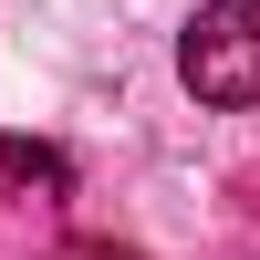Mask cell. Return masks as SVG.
I'll return each mask as SVG.
<instances>
[{"mask_svg": "<svg viewBox=\"0 0 260 260\" xmlns=\"http://www.w3.org/2000/svg\"><path fill=\"white\" fill-rule=\"evenodd\" d=\"M177 83L208 115H250L260 104V0H198L177 31Z\"/></svg>", "mask_w": 260, "mask_h": 260, "instance_id": "1", "label": "cell"}, {"mask_svg": "<svg viewBox=\"0 0 260 260\" xmlns=\"http://www.w3.org/2000/svg\"><path fill=\"white\" fill-rule=\"evenodd\" d=\"M0 177H11V187H42V198H62V187H73V156H62V146H42V136H0Z\"/></svg>", "mask_w": 260, "mask_h": 260, "instance_id": "2", "label": "cell"}, {"mask_svg": "<svg viewBox=\"0 0 260 260\" xmlns=\"http://www.w3.org/2000/svg\"><path fill=\"white\" fill-rule=\"evenodd\" d=\"M52 260H146V250H125V240H62Z\"/></svg>", "mask_w": 260, "mask_h": 260, "instance_id": "3", "label": "cell"}]
</instances>
